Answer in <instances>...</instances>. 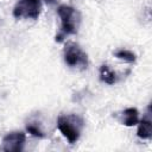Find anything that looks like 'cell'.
Listing matches in <instances>:
<instances>
[{"mask_svg": "<svg viewBox=\"0 0 152 152\" xmlns=\"http://www.w3.org/2000/svg\"><path fill=\"white\" fill-rule=\"evenodd\" d=\"M46 2L50 4V5H53V4L56 2V0H46Z\"/></svg>", "mask_w": 152, "mask_h": 152, "instance_id": "cell-11", "label": "cell"}, {"mask_svg": "<svg viewBox=\"0 0 152 152\" xmlns=\"http://www.w3.org/2000/svg\"><path fill=\"white\" fill-rule=\"evenodd\" d=\"M114 56H115L118 59L125 61V62H127V63H134V62H135V58H137V57H135V53H133V52L129 51V50H124V49L116 51V52L114 53Z\"/></svg>", "mask_w": 152, "mask_h": 152, "instance_id": "cell-9", "label": "cell"}, {"mask_svg": "<svg viewBox=\"0 0 152 152\" xmlns=\"http://www.w3.org/2000/svg\"><path fill=\"white\" fill-rule=\"evenodd\" d=\"M42 12V0H18L13 8V17L17 19L39 18Z\"/></svg>", "mask_w": 152, "mask_h": 152, "instance_id": "cell-4", "label": "cell"}, {"mask_svg": "<svg viewBox=\"0 0 152 152\" xmlns=\"http://www.w3.org/2000/svg\"><path fill=\"white\" fill-rule=\"evenodd\" d=\"M64 62L70 68L84 70L88 68V56L78 44L69 42L64 46Z\"/></svg>", "mask_w": 152, "mask_h": 152, "instance_id": "cell-3", "label": "cell"}, {"mask_svg": "<svg viewBox=\"0 0 152 152\" xmlns=\"http://www.w3.org/2000/svg\"><path fill=\"white\" fill-rule=\"evenodd\" d=\"M57 127L62 135L69 141V144H75L81 137L84 121L76 114L59 115L57 119Z\"/></svg>", "mask_w": 152, "mask_h": 152, "instance_id": "cell-2", "label": "cell"}, {"mask_svg": "<svg viewBox=\"0 0 152 152\" xmlns=\"http://www.w3.org/2000/svg\"><path fill=\"white\" fill-rule=\"evenodd\" d=\"M150 109L151 107L148 106V109H147V114L140 120L138 121V131H137V135L140 138V139H151L152 137V121H151V118H150Z\"/></svg>", "mask_w": 152, "mask_h": 152, "instance_id": "cell-6", "label": "cell"}, {"mask_svg": "<svg viewBox=\"0 0 152 152\" xmlns=\"http://www.w3.org/2000/svg\"><path fill=\"white\" fill-rule=\"evenodd\" d=\"M100 80L107 84H114L118 80L116 74L109 69L107 64H103L100 66Z\"/></svg>", "mask_w": 152, "mask_h": 152, "instance_id": "cell-8", "label": "cell"}, {"mask_svg": "<svg viewBox=\"0 0 152 152\" xmlns=\"http://www.w3.org/2000/svg\"><path fill=\"white\" fill-rule=\"evenodd\" d=\"M57 13L61 18V30L56 34L55 40L61 43L68 36L76 34L81 24V14L80 12L68 5H61L57 8Z\"/></svg>", "mask_w": 152, "mask_h": 152, "instance_id": "cell-1", "label": "cell"}, {"mask_svg": "<svg viewBox=\"0 0 152 152\" xmlns=\"http://www.w3.org/2000/svg\"><path fill=\"white\" fill-rule=\"evenodd\" d=\"M25 140H26V137L24 132H20V131L11 132L2 138L1 150L6 152H20L24 148Z\"/></svg>", "mask_w": 152, "mask_h": 152, "instance_id": "cell-5", "label": "cell"}, {"mask_svg": "<svg viewBox=\"0 0 152 152\" xmlns=\"http://www.w3.org/2000/svg\"><path fill=\"white\" fill-rule=\"evenodd\" d=\"M139 121V112L137 108H127L122 112V125L127 126V127H131V126H134L137 125Z\"/></svg>", "mask_w": 152, "mask_h": 152, "instance_id": "cell-7", "label": "cell"}, {"mask_svg": "<svg viewBox=\"0 0 152 152\" xmlns=\"http://www.w3.org/2000/svg\"><path fill=\"white\" fill-rule=\"evenodd\" d=\"M26 131H27L31 135L37 137V138H44V137H45V134L43 133V131H42L37 125H34V124H28V125L26 126Z\"/></svg>", "mask_w": 152, "mask_h": 152, "instance_id": "cell-10", "label": "cell"}]
</instances>
